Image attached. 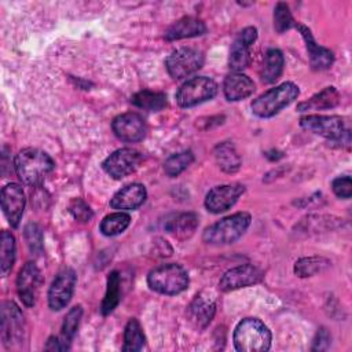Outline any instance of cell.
Instances as JSON below:
<instances>
[{
  "mask_svg": "<svg viewBox=\"0 0 352 352\" xmlns=\"http://www.w3.org/2000/svg\"><path fill=\"white\" fill-rule=\"evenodd\" d=\"M43 283V276L40 270L33 261L26 263L16 278V290L19 298L26 307H33L36 304L40 287Z\"/></svg>",
  "mask_w": 352,
  "mask_h": 352,
  "instance_id": "obj_12",
  "label": "cell"
},
{
  "mask_svg": "<svg viewBox=\"0 0 352 352\" xmlns=\"http://www.w3.org/2000/svg\"><path fill=\"white\" fill-rule=\"evenodd\" d=\"M298 94V87L290 81H286L261 94L252 102L250 107L254 116L260 118H270L297 99Z\"/></svg>",
  "mask_w": 352,
  "mask_h": 352,
  "instance_id": "obj_3",
  "label": "cell"
},
{
  "mask_svg": "<svg viewBox=\"0 0 352 352\" xmlns=\"http://www.w3.org/2000/svg\"><path fill=\"white\" fill-rule=\"evenodd\" d=\"M198 227V216L192 212L179 213L169 219L165 224V230L176 238H190Z\"/></svg>",
  "mask_w": 352,
  "mask_h": 352,
  "instance_id": "obj_23",
  "label": "cell"
},
{
  "mask_svg": "<svg viewBox=\"0 0 352 352\" xmlns=\"http://www.w3.org/2000/svg\"><path fill=\"white\" fill-rule=\"evenodd\" d=\"M300 125L308 132L331 140H342V138L349 132L345 131L344 121L340 116H305L300 120Z\"/></svg>",
  "mask_w": 352,
  "mask_h": 352,
  "instance_id": "obj_10",
  "label": "cell"
},
{
  "mask_svg": "<svg viewBox=\"0 0 352 352\" xmlns=\"http://www.w3.org/2000/svg\"><path fill=\"white\" fill-rule=\"evenodd\" d=\"M296 26V21L292 16L289 6L286 3H278L274 10V28L278 33H283Z\"/></svg>",
  "mask_w": 352,
  "mask_h": 352,
  "instance_id": "obj_35",
  "label": "cell"
},
{
  "mask_svg": "<svg viewBox=\"0 0 352 352\" xmlns=\"http://www.w3.org/2000/svg\"><path fill=\"white\" fill-rule=\"evenodd\" d=\"M1 209L11 227H18L25 209V194L18 183H10L1 190Z\"/></svg>",
  "mask_w": 352,
  "mask_h": 352,
  "instance_id": "obj_17",
  "label": "cell"
},
{
  "mask_svg": "<svg viewBox=\"0 0 352 352\" xmlns=\"http://www.w3.org/2000/svg\"><path fill=\"white\" fill-rule=\"evenodd\" d=\"M223 91L228 100H242L254 92V82L246 74L234 72L224 78Z\"/></svg>",
  "mask_w": 352,
  "mask_h": 352,
  "instance_id": "obj_20",
  "label": "cell"
},
{
  "mask_svg": "<svg viewBox=\"0 0 352 352\" xmlns=\"http://www.w3.org/2000/svg\"><path fill=\"white\" fill-rule=\"evenodd\" d=\"M69 210L74 216V219H77L80 221H89L94 216L91 208L81 198L73 199L69 205Z\"/></svg>",
  "mask_w": 352,
  "mask_h": 352,
  "instance_id": "obj_37",
  "label": "cell"
},
{
  "mask_svg": "<svg viewBox=\"0 0 352 352\" xmlns=\"http://www.w3.org/2000/svg\"><path fill=\"white\" fill-rule=\"evenodd\" d=\"M252 217L246 212H238L227 216L214 224L205 228L202 239L210 245H228L238 241L248 227L250 226Z\"/></svg>",
  "mask_w": 352,
  "mask_h": 352,
  "instance_id": "obj_4",
  "label": "cell"
},
{
  "mask_svg": "<svg viewBox=\"0 0 352 352\" xmlns=\"http://www.w3.org/2000/svg\"><path fill=\"white\" fill-rule=\"evenodd\" d=\"M257 38V29L254 26H248L238 33L235 37L231 50L228 65L234 72L241 73V70L246 69L250 62V52L249 48Z\"/></svg>",
  "mask_w": 352,
  "mask_h": 352,
  "instance_id": "obj_15",
  "label": "cell"
},
{
  "mask_svg": "<svg viewBox=\"0 0 352 352\" xmlns=\"http://www.w3.org/2000/svg\"><path fill=\"white\" fill-rule=\"evenodd\" d=\"M121 279L117 271H111L107 276V287L106 294L102 301L100 311L103 315H109L114 311V308L118 305L121 298Z\"/></svg>",
  "mask_w": 352,
  "mask_h": 352,
  "instance_id": "obj_28",
  "label": "cell"
},
{
  "mask_svg": "<svg viewBox=\"0 0 352 352\" xmlns=\"http://www.w3.org/2000/svg\"><path fill=\"white\" fill-rule=\"evenodd\" d=\"M263 279V271L252 264L238 265L228 270L220 279L219 287L223 292H231L258 283Z\"/></svg>",
  "mask_w": 352,
  "mask_h": 352,
  "instance_id": "obj_14",
  "label": "cell"
},
{
  "mask_svg": "<svg viewBox=\"0 0 352 352\" xmlns=\"http://www.w3.org/2000/svg\"><path fill=\"white\" fill-rule=\"evenodd\" d=\"M15 261V238L11 232L3 231L0 236V268L6 276L11 271Z\"/></svg>",
  "mask_w": 352,
  "mask_h": 352,
  "instance_id": "obj_30",
  "label": "cell"
},
{
  "mask_svg": "<svg viewBox=\"0 0 352 352\" xmlns=\"http://www.w3.org/2000/svg\"><path fill=\"white\" fill-rule=\"evenodd\" d=\"M132 104L143 109V110H148V111H160L164 107L168 106V100H166V95L162 92H154L150 89H143L139 91L138 94H135L131 99Z\"/></svg>",
  "mask_w": 352,
  "mask_h": 352,
  "instance_id": "obj_27",
  "label": "cell"
},
{
  "mask_svg": "<svg viewBox=\"0 0 352 352\" xmlns=\"http://www.w3.org/2000/svg\"><path fill=\"white\" fill-rule=\"evenodd\" d=\"M296 28L298 29V32L301 33V36L305 41V47H307V51H308L311 67L314 70H326V69H329L334 62L333 52L329 48L316 44L311 30L307 26L296 23Z\"/></svg>",
  "mask_w": 352,
  "mask_h": 352,
  "instance_id": "obj_18",
  "label": "cell"
},
{
  "mask_svg": "<svg viewBox=\"0 0 352 352\" xmlns=\"http://www.w3.org/2000/svg\"><path fill=\"white\" fill-rule=\"evenodd\" d=\"M81 316H82V308L81 305H76L73 307L65 316V320H63V324H62V338L70 344V341L73 340V337L76 336L77 333V329H78V324H80V320H81Z\"/></svg>",
  "mask_w": 352,
  "mask_h": 352,
  "instance_id": "obj_34",
  "label": "cell"
},
{
  "mask_svg": "<svg viewBox=\"0 0 352 352\" xmlns=\"http://www.w3.org/2000/svg\"><path fill=\"white\" fill-rule=\"evenodd\" d=\"M194 161V154L190 150L180 151L177 154L170 155L165 162H164V172L169 177H176L179 176L183 170H186Z\"/></svg>",
  "mask_w": 352,
  "mask_h": 352,
  "instance_id": "obj_33",
  "label": "cell"
},
{
  "mask_svg": "<svg viewBox=\"0 0 352 352\" xmlns=\"http://www.w3.org/2000/svg\"><path fill=\"white\" fill-rule=\"evenodd\" d=\"M146 197H147V191L144 186L140 183H132L122 187L113 195L110 201V206L118 210H133V209H138L140 205H143V202L146 201Z\"/></svg>",
  "mask_w": 352,
  "mask_h": 352,
  "instance_id": "obj_19",
  "label": "cell"
},
{
  "mask_svg": "<svg viewBox=\"0 0 352 352\" xmlns=\"http://www.w3.org/2000/svg\"><path fill=\"white\" fill-rule=\"evenodd\" d=\"M23 235H25V241H26L28 248L32 252V254H36V256L41 254L43 253V231H41V228L36 223H29L25 227Z\"/></svg>",
  "mask_w": 352,
  "mask_h": 352,
  "instance_id": "obj_36",
  "label": "cell"
},
{
  "mask_svg": "<svg viewBox=\"0 0 352 352\" xmlns=\"http://www.w3.org/2000/svg\"><path fill=\"white\" fill-rule=\"evenodd\" d=\"M204 65V54L195 48H179L173 51L165 60L166 70L170 77L180 80L201 69Z\"/></svg>",
  "mask_w": 352,
  "mask_h": 352,
  "instance_id": "obj_7",
  "label": "cell"
},
{
  "mask_svg": "<svg viewBox=\"0 0 352 352\" xmlns=\"http://www.w3.org/2000/svg\"><path fill=\"white\" fill-rule=\"evenodd\" d=\"M330 345V334L327 333V330L324 327H322L318 333H316V337L314 340V346L312 349L314 351H323V349H327Z\"/></svg>",
  "mask_w": 352,
  "mask_h": 352,
  "instance_id": "obj_39",
  "label": "cell"
},
{
  "mask_svg": "<svg viewBox=\"0 0 352 352\" xmlns=\"http://www.w3.org/2000/svg\"><path fill=\"white\" fill-rule=\"evenodd\" d=\"M142 154L129 147L118 148L114 153H111L102 164V168L107 175H110L113 179H122L131 173H133L140 162H142Z\"/></svg>",
  "mask_w": 352,
  "mask_h": 352,
  "instance_id": "obj_9",
  "label": "cell"
},
{
  "mask_svg": "<svg viewBox=\"0 0 352 352\" xmlns=\"http://www.w3.org/2000/svg\"><path fill=\"white\" fill-rule=\"evenodd\" d=\"M271 331L257 318L242 319L234 331V345L239 352H263L271 346Z\"/></svg>",
  "mask_w": 352,
  "mask_h": 352,
  "instance_id": "obj_2",
  "label": "cell"
},
{
  "mask_svg": "<svg viewBox=\"0 0 352 352\" xmlns=\"http://www.w3.org/2000/svg\"><path fill=\"white\" fill-rule=\"evenodd\" d=\"M330 265V261L320 256L302 257L294 264V274L300 278H307L323 272Z\"/></svg>",
  "mask_w": 352,
  "mask_h": 352,
  "instance_id": "obj_29",
  "label": "cell"
},
{
  "mask_svg": "<svg viewBox=\"0 0 352 352\" xmlns=\"http://www.w3.org/2000/svg\"><path fill=\"white\" fill-rule=\"evenodd\" d=\"M25 333V319L12 301L3 302L1 307V340L7 348L21 344Z\"/></svg>",
  "mask_w": 352,
  "mask_h": 352,
  "instance_id": "obj_8",
  "label": "cell"
},
{
  "mask_svg": "<svg viewBox=\"0 0 352 352\" xmlns=\"http://www.w3.org/2000/svg\"><path fill=\"white\" fill-rule=\"evenodd\" d=\"M333 191L337 197L348 199L352 195V180L351 176H340L333 180Z\"/></svg>",
  "mask_w": 352,
  "mask_h": 352,
  "instance_id": "obj_38",
  "label": "cell"
},
{
  "mask_svg": "<svg viewBox=\"0 0 352 352\" xmlns=\"http://www.w3.org/2000/svg\"><path fill=\"white\" fill-rule=\"evenodd\" d=\"M47 351H65L69 349V344L62 337H50L45 345Z\"/></svg>",
  "mask_w": 352,
  "mask_h": 352,
  "instance_id": "obj_40",
  "label": "cell"
},
{
  "mask_svg": "<svg viewBox=\"0 0 352 352\" xmlns=\"http://www.w3.org/2000/svg\"><path fill=\"white\" fill-rule=\"evenodd\" d=\"M144 341H146V338H144L140 323L135 318L131 319L125 326L122 351H125V352L140 351L144 345Z\"/></svg>",
  "mask_w": 352,
  "mask_h": 352,
  "instance_id": "obj_31",
  "label": "cell"
},
{
  "mask_svg": "<svg viewBox=\"0 0 352 352\" xmlns=\"http://www.w3.org/2000/svg\"><path fill=\"white\" fill-rule=\"evenodd\" d=\"M283 65H285L283 54L278 48L268 50L265 54V60L261 70V80L268 84L275 82L282 74Z\"/></svg>",
  "mask_w": 352,
  "mask_h": 352,
  "instance_id": "obj_26",
  "label": "cell"
},
{
  "mask_svg": "<svg viewBox=\"0 0 352 352\" xmlns=\"http://www.w3.org/2000/svg\"><path fill=\"white\" fill-rule=\"evenodd\" d=\"M188 282L187 271L175 263L158 265L151 270L147 276V283L151 290L168 296L184 292L188 287Z\"/></svg>",
  "mask_w": 352,
  "mask_h": 352,
  "instance_id": "obj_5",
  "label": "cell"
},
{
  "mask_svg": "<svg viewBox=\"0 0 352 352\" xmlns=\"http://www.w3.org/2000/svg\"><path fill=\"white\" fill-rule=\"evenodd\" d=\"M15 172L19 179L32 187L40 186L44 179L54 170L55 164L52 158L38 148H23L14 160Z\"/></svg>",
  "mask_w": 352,
  "mask_h": 352,
  "instance_id": "obj_1",
  "label": "cell"
},
{
  "mask_svg": "<svg viewBox=\"0 0 352 352\" xmlns=\"http://www.w3.org/2000/svg\"><path fill=\"white\" fill-rule=\"evenodd\" d=\"M206 32L205 23L194 16H183L179 21H176L172 26L168 28L165 32V38L172 40H180L187 37H195L201 36Z\"/></svg>",
  "mask_w": 352,
  "mask_h": 352,
  "instance_id": "obj_21",
  "label": "cell"
},
{
  "mask_svg": "<svg viewBox=\"0 0 352 352\" xmlns=\"http://www.w3.org/2000/svg\"><path fill=\"white\" fill-rule=\"evenodd\" d=\"M245 187L239 183L221 184L213 187L205 198V208L212 213H221L235 205L238 198L243 194Z\"/></svg>",
  "mask_w": 352,
  "mask_h": 352,
  "instance_id": "obj_13",
  "label": "cell"
},
{
  "mask_svg": "<svg viewBox=\"0 0 352 352\" xmlns=\"http://www.w3.org/2000/svg\"><path fill=\"white\" fill-rule=\"evenodd\" d=\"M340 92L336 87H326L320 92L315 94L311 99L298 103V111H308V110H326L333 109L340 103Z\"/></svg>",
  "mask_w": 352,
  "mask_h": 352,
  "instance_id": "obj_22",
  "label": "cell"
},
{
  "mask_svg": "<svg viewBox=\"0 0 352 352\" xmlns=\"http://www.w3.org/2000/svg\"><path fill=\"white\" fill-rule=\"evenodd\" d=\"M214 308H216V305L212 298H208V297L199 294L191 302L188 312H190L191 319L195 320L198 326L205 327L212 320V318L214 315Z\"/></svg>",
  "mask_w": 352,
  "mask_h": 352,
  "instance_id": "obj_25",
  "label": "cell"
},
{
  "mask_svg": "<svg viewBox=\"0 0 352 352\" xmlns=\"http://www.w3.org/2000/svg\"><path fill=\"white\" fill-rule=\"evenodd\" d=\"M111 128L118 139L131 143L140 142L147 131L142 116L133 111L117 116L111 122Z\"/></svg>",
  "mask_w": 352,
  "mask_h": 352,
  "instance_id": "obj_16",
  "label": "cell"
},
{
  "mask_svg": "<svg viewBox=\"0 0 352 352\" xmlns=\"http://www.w3.org/2000/svg\"><path fill=\"white\" fill-rule=\"evenodd\" d=\"M214 158L219 166L227 172V173H234L241 168V157L235 148V146L230 142H224L216 146L214 148Z\"/></svg>",
  "mask_w": 352,
  "mask_h": 352,
  "instance_id": "obj_24",
  "label": "cell"
},
{
  "mask_svg": "<svg viewBox=\"0 0 352 352\" xmlns=\"http://www.w3.org/2000/svg\"><path fill=\"white\" fill-rule=\"evenodd\" d=\"M76 282L77 275L72 268H63L56 274L48 289V305L52 311H60L69 304Z\"/></svg>",
  "mask_w": 352,
  "mask_h": 352,
  "instance_id": "obj_11",
  "label": "cell"
},
{
  "mask_svg": "<svg viewBox=\"0 0 352 352\" xmlns=\"http://www.w3.org/2000/svg\"><path fill=\"white\" fill-rule=\"evenodd\" d=\"M217 94V84L205 76L187 80L176 92V102L180 107H192L212 99Z\"/></svg>",
  "mask_w": 352,
  "mask_h": 352,
  "instance_id": "obj_6",
  "label": "cell"
},
{
  "mask_svg": "<svg viewBox=\"0 0 352 352\" xmlns=\"http://www.w3.org/2000/svg\"><path fill=\"white\" fill-rule=\"evenodd\" d=\"M131 223V217L126 213L117 212L107 214L100 223V231L106 236H114L126 230Z\"/></svg>",
  "mask_w": 352,
  "mask_h": 352,
  "instance_id": "obj_32",
  "label": "cell"
}]
</instances>
